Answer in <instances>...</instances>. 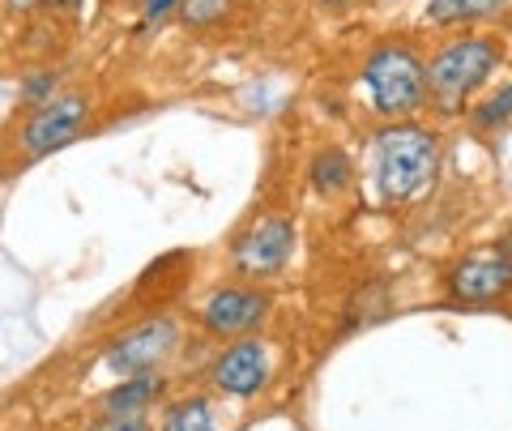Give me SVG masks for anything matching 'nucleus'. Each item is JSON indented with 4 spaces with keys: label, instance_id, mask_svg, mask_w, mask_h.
<instances>
[{
    "label": "nucleus",
    "instance_id": "f257e3e1",
    "mask_svg": "<svg viewBox=\"0 0 512 431\" xmlns=\"http://www.w3.org/2000/svg\"><path fill=\"white\" fill-rule=\"evenodd\" d=\"M440 171V137L410 120H393L376 133V193L384 205H406L436 180Z\"/></svg>",
    "mask_w": 512,
    "mask_h": 431
},
{
    "label": "nucleus",
    "instance_id": "f03ea898",
    "mask_svg": "<svg viewBox=\"0 0 512 431\" xmlns=\"http://www.w3.org/2000/svg\"><path fill=\"white\" fill-rule=\"evenodd\" d=\"M504 60V43L491 35H466V39H448L436 47V56L427 60V103L440 116H457L474 90H483L491 82V73Z\"/></svg>",
    "mask_w": 512,
    "mask_h": 431
},
{
    "label": "nucleus",
    "instance_id": "7ed1b4c3",
    "mask_svg": "<svg viewBox=\"0 0 512 431\" xmlns=\"http://www.w3.org/2000/svg\"><path fill=\"white\" fill-rule=\"evenodd\" d=\"M363 90L384 120H406L427 107V65L410 43H380L363 60Z\"/></svg>",
    "mask_w": 512,
    "mask_h": 431
},
{
    "label": "nucleus",
    "instance_id": "20e7f679",
    "mask_svg": "<svg viewBox=\"0 0 512 431\" xmlns=\"http://www.w3.org/2000/svg\"><path fill=\"white\" fill-rule=\"evenodd\" d=\"M295 235H299L295 218H286V214L252 218L231 244V269L252 286L265 278H278L286 261L295 257Z\"/></svg>",
    "mask_w": 512,
    "mask_h": 431
},
{
    "label": "nucleus",
    "instance_id": "39448f33",
    "mask_svg": "<svg viewBox=\"0 0 512 431\" xmlns=\"http://www.w3.org/2000/svg\"><path fill=\"white\" fill-rule=\"evenodd\" d=\"M269 308H274L269 291H261V286H252V282L214 286L197 308V325L218 342L252 338V333L269 321Z\"/></svg>",
    "mask_w": 512,
    "mask_h": 431
},
{
    "label": "nucleus",
    "instance_id": "423d86ee",
    "mask_svg": "<svg viewBox=\"0 0 512 431\" xmlns=\"http://www.w3.org/2000/svg\"><path fill=\"white\" fill-rule=\"evenodd\" d=\"M180 350V325L175 316L158 312L137 321L133 329H124L111 338L107 346V367L120 376H146V372H163V363Z\"/></svg>",
    "mask_w": 512,
    "mask_h": 431
},
{
    "label": "nucleus",
    "instance_id": "0eeeda50",
    "mask_svg": "<svg viewBox=\"0 0 512 431\" xmlns=\"http://www.w3.org/2000/svg\"><path fill=\"white\" fill-rule=\"evenodd\" d=\"M86 124H90V94H82V90L52 94L47 103H39L35 111H30V120L18 133V146H22L26 158L56 154L64 146H73Z\"/></svg>",
    "mask_w": 512,
    "mask_h": 431
},
{
    "label": "nucleus",
    "instance_id": "6e6552de",
    "mask_svg": "<svg viewBox=\"0 0 512 431\" xmlns=\"http://www.w3.org/2000/svg\"><path fill=\"white\" fill-rule=\"evenodd\" d=\"M444 291L457 303H500L512 291V244H487L457 257L444 274Z\"/></svg>",
    "mask_w": 512,
    "mask_h": 431
},
{
    "label": "nucleus",
    "instance_id": "1a4fd4ad",
    "mask_svg": "<svg viewBox=\"0 0 512 431\" xmlns=\"http://www.w3.org/2000/svg\"><path fill=\"white\" fill-rule=\"evenodd\" d=\"M269 376H274V355H269V342L256 338V333L227 342L214 355V363L205 367L210 389L222 397H256L269 385Z\"/></svg>",
    "mask_w": 512,
    "mask_h": 431
},
{
    "label": "nucleus",
    "instance_id": "9d476101",
    "mask_svg": "<svg viewBox=\"0 0 512 431\" xmlns=\"http://www.w3.org/2000/svg\"><path fill=\"white\" fill-rule=\"evenodd\" d=\"M163 393H167V376H163V372L124 376L120 385L99 402V414H103V423H116V419H146V414H150L158 402H163Z\"/></svg>",
    "mask_w": 512,
    "mask_h": 431
},
{
    "label": "nucleus",
    "instance_id": "9b49d317",
    "mask_svg": "<svg viewBox=\"0 0 512 431\" xmlns=\"http://www.w3.org/2000/svg\"><path fill=\"white\" fill-rule=\"evenodd\" d=\"M350 184H355V163H350L346 150L325 146L312 158V188L320 197H342Z\"/></svg>",
    "mask_w": 512,
    "mask_h": 431
},
{
    "label": "nucleus",
    "instance_id": "f8f14e48",
    "mask_svg": "<svg viewBox=\"0 0 512 431\" xmlns=\"http://www.w3.org/2000/svg\"><path fill=\"white\" fill-rule=\"evenodd\" d=\"M508 0H431L427 5V22L431 26H461V22H478L500 13Z\"/></svg>",
    "mask_w": 512,
    "mask_h": 431
},
{
    "label": "nucleus",
    "instance_id": "ddd939ff",
    "mask_svg": "<svg viewBox=\"0 0 512 431\" xmlns=\"http://www.w3.org/2000/svg\"><path fill=\"white\" fill-rule=\"evenodd\" d=\"M158 431H218V423H214V410L205 397H184V402L163 410Z\"/></svg>",
    "mask_w": 512,
    "mask_h": 431
},
{
    "label": "nucleus",
    "instance_id": "4468645a",
    "mask_svg": "<svg viewBox=\"0 0 512 431\" xmlns=\"http://www.w3.org/2000/svg\"><path fill=\"white\" fill-rule=\"evenodd\" d=\"M231 13V0H184L180 5V18L192 30H205V26H218L222 18Z\"/></svg>",
    "mask_w": 512,
    "mask_h": 431
},
{
    "label": "nucleus",
    "instance_id": "2eb2a0df",
    "mask_svg": "<svg viewBox=\"0 0 512 431\" xmlns=\"http://www.w3.org/2000/svg\"><path fill=\"white\" fill-rule=\"evenodd\" d=\"M512 116V82H504V90H495L487 103L474 107V129H500Z\"/></svg>",
    "mask_w": 512,
    "mask_h": 431
},
{
    "label": "nucleus",
    "instance_id": "dca6fc26",
    "mask_svg": "<svg viewBox=\"0 0 512 431\" xmlns=\"http://www.w3.org/2000/svg\"><path fill=\"white\" fill-rule=\"evenodd\" d=\"M22 94H26V103H47V99H52V94H56V73L52 69H43V73H35V77H30V82L22 86Z\"/></svg>",
    "mask_w": 512,
    "mask_h": 431
},
{
    "label": "nucleus",
    "instance_id": "f3484780",
    "mask_svg": "<svg viewBox=\"0 0 512 431\" xmlns=\"http://www.w3.org/2000/svg\"><path fill=\"white\" fill-rule=\"evenodd\" d=\"M184 0H141V9H146V18H163V13L180 9Z\"/></svg>",
    "mask_w": 512,
    "mask_h": 431
},
{
    "label": "nucleus",
    "instance_id": "a211bd4d",
    "mask_svg": "<svg viewBox=\"0 0 512 431\" xmlns=\"http://www.w3.org/2000/svg\"><path fill=\"white\" fill-rule=\"evenodd\" d=\"M99 431H150V419H116V423H103Z\"/></svg>",
    "mask_w": 512,
    "mask_h": 431
},
{
    "label": "nucleus",
    "instance_id": "6ab92c4d",
    "mask_svg": "<svg viewBox=\"0 0 512 431\" xmlns=\"http://www.w3.org/2000/svg\"><path fill=\"white\" fill-rule=\"evenodd\" d=\"M35 5H43V0H5V9H9V13H30Z\"/></svg>",
    "mask_w": 512,
    "mask_h": 431
},
{
    "label": "nucleus",
    "instance_id": "aec40b11",
    "mask_svg": "<svg viewBox=\"0 0 512 431\" xmlns=\"http://www.w3.org/2000/svg\"><path fill=\"white\" fill-rule=\"evenodd\" d=\"M43 5H47V9H77L82 0H43Z\"/></svg>",
    "mask_w": 512,
    "mask_h": 431
},
{
    "label": "nucleus",
    "instance_id": "412c9836",
    "mask_svg": "<svg viewBox=\"0 0 512 431\" xmlns=\"http://www.w3.org/2000/svg\"><path fill=\"white\" fill-rule=\"evenodd\" d=\"M316 5H329V9H342V5H350V0H316Z\"/></svg>",
    "mask_w": 512,
    "mask_h": 431
}]
</instances>
